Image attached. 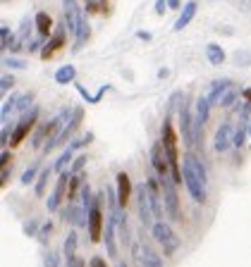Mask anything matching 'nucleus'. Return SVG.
Segmentation results:
<instances>
[{"mask_svg": "<svg viewBox=\"0 0 251 267\" xmlns=\"http://www.w3.org/2000/svg\"><path fill=\"white\" fill-rule=\"evenodd\" d=\"M182 174H184V186H187V191H189V196H192L196 203H206L208 177H206V167H203V162L199 160L194 153H187V155H184Z\"/></svg>", "mask_w": 251, "mask_h": 267, "instance_id": "nucleus-1", "label": "nucleus"}, {"mask_svg": "<svg viewBox=\"0 0 251 267\" xmlns=\"http://www.w3.org/2000/svg\"><path fill=\"white\" fill-rule=\"evenodd\" d=\"M151 234H153L155 243L163 248V253H165L167 258L180 251V246H182L180 236H177V234H175V229L170 227V224H165L163 220H155L153 227H151Z\"/></svg>", "mask_w": 251, "mask_h": 267, "instance_id": "nucleus-2", "label": "nucleus"}, {"mask_svg": "<svg viewBox=\"0 0 251 267\" xmlns=\"http://www.w3.org/2000/svg\"><path fill=\"white\" fill-rule=\"evenodd\" d=\"M31 107H34V93H12L10 98H5V103H2L0 120L5 124V122H10L12 115H24Z\"/></svg>", "mask_w": 251, "mask_h": 267, "instance_id": "nucleus-3", "label": "nucleus"}, {"mask_svg": "<svg viewBox=\"0 0 251 267\" xmlns=\"http://www.w3.org/2000/svg\"><path fill=\"white\" fill-rule=\"evenodd\" d=\"M82 120H84V107H74V112H72V117H70V122L62 127V132L57 134V138L55 141H48L46 146L41 148L43 153H50V150H55L57 146H62V143H67V141H72L74 138V132L79 129V124H82Z\"/></svg>", "mask_w": 251, "mask_h": 267, "instance_id": "nucleus-4", "label": "nucleus"}, {"mask_svg": "<svg viewBox=\"0 0 251 267\" xmlns=\"http://www.w3.org/2000/svg\"><path fill=\"white\" fill-rule=\"evenodd\" d=\"M160 186H163V198H165V213L167 217L172 220V222H177L182 217L180 213V196H177V184H175V179L165 174V177H160Z\"/></svg>", "mask_w": 251, "mask_h": 267, "instance_id": "nucleus-5", "label": "nucleus"}, {"mask_svg": "<svg viewBox=\"0 0 251 267\" xmlns=\"http://www.w3.org/2000/svg\"><path fill=\"white\" fill-rule=\"evenodd\" d=\"M137 191V208H139V220L144 227H153L155 215H153V203H151V191H149V184L144 181L134 188Z\"/></svg>", "mask_w": 251, "mask_h": 267, "instance_id": "nucleus-6", "label": "nucleus"}, {"mask_svg": "<svg viewBox=\"0 0 251 267\" xmlns=\"http://www.w3.org/2000/svg\"><path fill=\"white\" fill-rule=\"evenodd\" d=\"M39 115H41V110L34 105L31 110H27V112L19 117V122H17V127H14V132H12V138H10V146L17 148L24 138H27L29 134H31V129H34V124L39 122Z\"/></svg>", "mask_w": 251, "mask_h": 267, "instance_id": "nucleus-7", "label": "nucleus"}, {"mask_svg": "<svg viewBox=\"0 0 251 267\" xmlns=\"http://www.w3.org/2000/svg\"><path fill=\"white\" fill-rule=\"evenodd\" d=\"M180 134L184 146L187 148L194 146V112H192V105H189L187 98H184V103L180 107Z\"/></svg>", "mask_w": 251, "mask_h": 267, "instance_id": "nucleus-8", "label": "nucleus"}, {"mask_svg": "<svg viewBox=\"0 0 251 267\" xmlns=\"http://www.w3.org/2000/svg\"><path fill=\"white\" fill-rule=\"evenodd\" d=\"M230 146H235V129H232V124L225 120L220 127H218V132L213 136V150L215 153H227Z\"/></svg>", "mask_w": 251, "mask_h": 267, "instance_id": "nucleus-9", "label": "nucleus"}, {"mask_svg": "<svg viewBox=\"0 0 251 267\" xmlns=\"http://www.w3.org/2000/svg\"><path fill=\"white\" fill-rule=\"evenodd\" d=\"M62 14H65V27L70 29V34L74 36L84 19V12L79 10L77 0H62Z\"/></svg>", "mask_w": 251, "mask_h": 267, "instance_id": "nucleus-10", "label": "nucleus"}, {"mask_svg": "<svg viewBox=\"0 0 251 267\" xmlns=\"http://www.w3.org/2000/svg\"><path fill=\"white\" fill-rule=\"evenodd\" d=\"M67 186H70V172H62L60 177H57L55 188H53L50 198H48V203H46V208H48L50 213L60 210V203H62V198H65V196H67Z\"/></svg>", "mask_w": 251, "mask_h": 267, "instance_id": "nucleus-11", "label": "nucleus"}, {"mask_svg": "<svg viewBox=\"0 0 251 267\" xmlns=\"http://www.w3.org/2000/svg\"><path fill=\"white\" fill-rule=\"evenodd\" d=\"M65 43H67V27H57L55 34L46 41V45H43V50H41V57L43 60H50Z\"/></svg>", "mask_w": 251, "mask_h": 267, "instance_id": "nucleus-12", "label": "nucleus"}, {"mask_svg": "<svg viewBox=\"0 0 251 267\" xmlns=\"http://www.w3.org/2000/svg\"><path fill=\"white\" fill-rule=\"evenodd\" d=\"M151 165H153V170L158 172V177L170 174V162H167V153H165L163 141H155L153 146H151Z\"/></svg>", "mask_w": 251, "mask_h": 267, "instance_id": "nucleus-13", "label": "nucleus"}, {"mask_svg": "<svg viewBox=\"0 0 251 267\" xmlns=\"http://www.w3.org/2000/svg\"><path fill=\"white\" fill-rule=\"evenodd\" d=\"M62 217H65L70 224H74V227H89V213H86V208L72 203V200H70V205L62 210Z\"/></svg>", "mask_w": 251, "mask_h": 267, "instance_id": "nucleus-14", "label": "nucleus"}, {"mask_svg": "<svg viewBox=\"0 0 251 267\" xmlns=\"http://www.w3.org/2000/svg\"><path fill=\"white\" fill-rule=\"evenodd\" d=\"M196 10H199V2L196 0H189V2H184V7H182L180 17H177V22H175V31H182L184 27H189L192 24V19L196 17Z\"/></svg>", "mask_w": 251, "mask_h": 267, "instance_id": "nucleus-15", "label": "nucleus"}, {"mask_svg": "<svg viewBox=\"0 0 251 267\" xmlns=\"http://www.w3.org/2000/svg\"><path fill=\"white\" fill-rule=\"evenodd\" d=\"M115 234H117V227H115V220L108 217V224L103 229V243L108 248V258H115L117 255V241H115Z\"/></svg>", "mask_w": 251, "mask_h": 267, "instance_id": "nucleus-16", "label": "nucleus"}, {"mask_svg": "<svg viewBox=\"0 0 251 267\" xmlns=\"http://www.w3.org/2000/svg\"><path fill=\"white\" fill-rule=\"evenodd\" d=\"M117 200H120V205L122 208H127V200H129V196H132V181H129V177H127V172H117Z\"/></svg>", "mask_w": 251, "mask_h": 267, "instance_id": "nucleus-17", "label": "nucleus"}, {"mask_svg": "<svg viewBox=\"0 0 251 267\" xmlns=\"http://www.w3.org/2000/svg\"><path fill=\"white\" fill-rule=\"evenodd\" d=\"M230 86H232V81L230 79H215L213 81V84L208 86V93H206L210 98V103H213V105H220V98L225 95V91H227Z\"/></svg>", "mask_w": 251, "mask_h": 267, "instance_id": "nucleus-18", "label": "nucleus"}, {"mask_svg": "<svg viewBox=\"0 0 251 267\" xmlns=\"http://www.w3.org/2000/svg\"><path fill=\"white\" fill-rule=\"evenodd\" d=\"M139 267H163V258L155 253L149 243H141V260Z\"/></svg>", "mask_w": 251, "mask_h": 267, "instance_id": "nucleus-19", "label": "nucleus"}, {"mask_svg": "<svg viewBox=\"0 0 251 267\" xmlns=\"http://www.w3.org/2000/svg\"><path fill=\"white\" fill-rule=\"evenodd\" d=\"M91 39V27H89V17L84 14L82 24H79V29H77V34H74V45H72V50L74 53H79L84 45H86V41Z\"/></svg>", "mask_w": 251, "mask_h": 267, "instance_id": "nucleus-20", "label": "nucleus"}, {"mask_svg": "<svg viewBox=\"0 0 251 267\" xmlns=\"http://www.w3.org/2000/svg\"><path fill=\"white\" fill-rule=\"evenodd\" d=\"M34 22H36V31H39V36H50V29H53V19H50V14L48 12H36L34 17Z\"/></svg>", "mask_w": 251, "mask_h": 267, "instance_id": "nucleus-21", "label": "nucleus"}, {"mask_svg": "<svg viewBox=\"0 0 251 267\" xmlns=\"http://www.w3.org/2000/svg\"><path fill=\"white\" fill-rule=\"evenodd\" d=\"M72 160H74V150L67 146L65 150H62V155L53 162V172H57V174L67 172V170H70V165H72Z\"/></svg>", "mask_w": 251, "mask_h": 267, "instance_id": "nucleus-22", "label": "nucleus"}, {"mask_svg": "<svg viewBox=\"0 0 251 267\" xmlns=\"http://www.w3.org/2000/svg\"><path fill=\"white\" fill-rule=\"evenodd\" d=\"M206 57H208V62L210 65H223L225 62V50H223V45H218V43H208L206 45Z\"/></svg>", "mask_w": 251, "mask_h": 267, "instance_id": "nucleus-23", "label": "nucleus"}, {"mask_svg": "<svg viewBox=\"0 0 251 267\" xmlns=\"http://www.w3.org/2000/svg\"><path fill=\"white\" fill-rule=\"evenodd\" d=\"M74 77H77V69H74V65H62L55 72V84H60V86L72 84V81H74Z\"/></svg>", "mask_w": 251, "mask_h": 267, "instance_id": "nucleus-24", "label": "nucleus"}, {"mask_svg": "<svg viewBox=\"0 0 251 267\" xmlns=\"http://www.w3.org/2000/svg\"><path fill=\"white\" fill-rule=\"evenodd\" d=\"M239 95H242V91H239L237 86L232 84V86L225 91L223 98H220V107H225V110H232V107H235V103L239 100Z\"/></svg>", "mask_w": 251, "mask_h": 267, "instance_id": "nucleus-25", "label": "nucleus"}, {"mask_svg": "<svg viewBox=\"0 0 251 267\" xmlns=\"http://www.w3.org/2000/svg\"><path fill=\"white\" fill-rule=\"evenodd\" d=\"M247 136H249V122H239V127L235 129V148H244V143H247Z\"/></svg>", "mask_w": 251, "mask_h": 267, "instance_id": "nucleus-26", "label": "nucleus"}, {"mask_svg": "<svg viewBox=\"0 0 251 267\" xmlns=\"http://www.w3.org/2000/svg\"><path fill=\"white\" fill-rule=\"evenodd\" d=\"M50 172H53V167H46V170H41L39 179H36V186H34V193H36V196H43V193H46L48 179H50Z\"/></svg>", "mask_w": 251, "mask_h": 267, "instance_id": "nucleus-27", "label": "nucleus"}, {"mask_svg": "<svg viewBox=\"0 0 251 267\" xmlns=\"http://www.w3.org/2000/svg\"><path fill=\"white\" fill-rule=\"evenodd\" d=\"M77 241H79V236H77V231L72 229L70 234L65 236V246H62V251H65V258H72V255L77 253Z\"/></svg>", "mask_w": 251, "mask_h": 267, "instance_id": "nucleus-28", "label": "nucleus"}, {"mask_svg": "<svg viewBox=\"0 0 251 267\" xmlns=\"http://www.w3.org/2000/svg\"><path fill=\"white\" fill-rule=\"evenodd\" d=\"M86 14H96V12H108V2L105 0H84Z\"/></svg>", "mask_w": 251, "mask_h": 267, "instance_id": "nucleus-29", "label": "nucleus"}, {"mask_svg": "<svg viewBox=\"0 0 251 267\" xmlns=\"http://www.w3.org/2000/svg\"><path fill=\"white\" fill-rule=\"evenodd\" d=\"M12 41H14V34L10 31L7 24H2V29H0V48H2V50H10Z\"/></svg>", "mask_w": 251, "mask_h": 267, "instance_id": "nucleus-30", "label": "nucleus"}, {"mask_svg": "<svg viewBox=\"0 0 251 267\" xmlns=\"http://www.w3.org/2000/svg\"><path fill=\"white\" fill-rule=\"evenodd\" d=\"M91 141H94V132L84 134V136H79V138H72V141H70V148H72V150H74V153H77V150H79V148L89 146V143H91Z\"/></svg>", "mask_w": 251, "mask_h": 267, "instance_id": "nucleus-31", "label": "nucleus"}, {"mask_svg": "<svg viewBox=\"0 0 251 267\" xmlns=\"http://www.w3.org/2000/svg\"><path fill=\"white\" fill-rule=\"evenodd\" d=\"M86 160H89V155H77V158L72 160V165H70V170H67V172H70V174H84L82 170L86 167Z\"/></svg>", "mask_w": 251, "mask_h": 267, "instance_id": "nucleus-32", "label": "nucleus"}, {"mask_svg": "<svg viewBox=\"0 0 251 267\" xmlns=\"http://www.w3.org/2000/svg\"><path fill=\"white\" fill-rule=\"evenodd\" d=\"M43 267H60V253L57 251H46V255H43Z\"/></svg>", "mask_w": 251, "mask_h": 267, "instance_id": "nucleus-33", "label": "nucleus"}, {"mask_svg": "<svg viewBox=\"0 0 251 267\" xmlns=\"http://www.w3.org/2000/svg\"><path fill=\"white\" fill-rule=\"evenodd\" d=\"M12 86H14V77H12V74H2V77H0V93H2V95L10 93V89H12Z\"/></svg>", "mask_w": 251, "mask_h": 267, "instance_id": "nucleus-34", "label": "nucleus"}, {"mask_svg": "<svg viewBox=\"0 0 251 267\" xmlns=\"http://www.w3.org/2000/svg\"><path fill=\"white\" fill-rule=\"evenodd\" d=\"M36 174H39V165H31V167H27V172L22 174V184L29 186V184L36 179Z\"/></svg>", "mask_w": 251, "mask_h": 267, "instance_id": "nucleus-35", "label": "nucleus"}, {"mask_svg": "<svg viewBox=\"0 0 251 267\" xmlns=\"http://www.w3.org/2000/svg\"><path fill=\"white\" fill-rule=\"evenodd\" d=\"M2 65L12 67V69H27V62L19 60V57H2Z\"/></svg>", "mask_w": 251, "mask_h": 267, "instance_id": "nucleus-36", "label": "nucleus"}, {"mask_svg": "<svg viewBox=\"0 0 251 267\" xmlns=\"http://www.w3.org/2000/svg\"><path fill=\"white\" fill-rule=\"evenodd\" d=\"M46 36H39V39H31L29 41V45H27V50L29 53H36V50H43V45H46Z\"/></svg>", "mask_w": 251, "mask_h": 267, "instance_id": "nucleus-37", "label": "nucleus"}, {"mask_svg": "<svg viewBox=\"0 0 251 267\" xmlns=\"http://www.w3.org/2000/svg\"><path fill=\"white\" fill-rule=\"evenodd\" d=\"M50 231H53V222H46V224H41V229H39V236H36V239L41 241V243H46L48 236H50Z\"/></svg>", "mask_w": 251, "mask_h": 267, "instance_id": "nucleus-38", "label": "nucleus"}, {"mask_svg": "<svg viewBox=\"0 0 251 267\" xmlns=\"http://www.w3.org/2000/svg\"><path fill=\"white\" fill-rule=\"evenodd\" d=\"M77 91L82 93V98L86 100V103H91V105H96V103H98V95H91V93H89V91H86V89L82 86V84H77Z\"/></svg>", "mask_w": 251, "mask_h": 267, "instance_id": "nucleus-39", "label": "nucleus"}, {"mask_svg": "<svg viewBox=\"0 0 251 267\" xmlns=\"http://www.w3.org/2000/svg\"><path fill=\"white\" fill-rule=\"evenodd\" d=\"M24 234H27V236H39V222H34V220L27 222V224H24Z\"/></svg>", "mask_w": 251, "mask_h": 267, "instance_id": "nucleus-40", "label": "nucleus"}, {"mask_svg": "<svg viewBox=\"0 0 251 267\" xmlns=\"http://www.w3.org/2000/svg\"><path fill=\"white\" fill-rule=\"evenodd\" d=\"M65 267H86V263H84V258H79V255L74 253L72 258H67V263H65Z\"/></svg>", "mask_w": 251, "mask_h": 267, "instance_id": "nucleus-41", "label": "nucleus"}, {"mask_svg": "<svg viewBox=\"0 0 251 267\" xmlns=\"http://www.w3.org/2000/svg\"><path fill=\"white\" fill-rule=\"evenodd\" d=\"M167 7H170V2H167V0H155V14H165V10Z\"/></svg>", "mask_w": 251, "mask_h": 267, "instance_id": "nucleus-42", "label": "nucleus"}, {"mask_svg": "<svg viewBox=\"0 0 251 267\" xmlns=\"http://www.w3.org/2000/svg\"><path fill=\"white\" fill-rule=\"evenodd\" d=\"M89 267H108V263H105L100 255H96V258H91V260H89Z\"/></svg>", "mask_w": 251, "mask_h": 267, "instance_id": "nucleus-43", "label": "nucleus"}, {"mask_svg": "<svg viewBox=\"0 0 251 267\" xmlns=\"http://www.w3.org/2000/svg\"><path fill=\"white\" fill-rule=\"evenodd\" d=\"M137 39H139V41H146V43H149V41L153 39V34H151V31H144V29H141V31H137Z\"/></svg>", "mask_w": 251, "mask_h": 267, "instance_id": "nucleus-44", "label": "nucleus"}, {"mask_svg": "<svg viewBox=\"0 0 251 267\" xmlns=\"http://www.w3.org/2000/svg\"><path fill=\"white\" fill-rule=\"evenodd\" d=\"M7 179H10V165H5V167H2V174H0V181H2V186L7 184Z\"/></svg>", "mask_w": 251, "mask_h": 267, "instance_id": "nucleus-45", "label": "nucleus"}, {"mask_svg": "<svg viewBox=\"0 0 251 267\" xmlns=\"http://www.w3.org/2000/svg\"><path fill=\"white\" fill-rule=\"evenodd\" d=\"M10 158H12V155H10V150H7V148H2V155H0V162H2V167H5V165H10Z\"/></svg>", "mask_w": 251, "mask_h": 267, "instance_id": "nucleus-46", "label": "nucleus"}, {"mask_svg": "<svg viewBox=\"0 0 251 267\" xmlns=\"http://www.w3.org/2000/svg\"><path fill=\"white\" fill-rule=\"evenodd\" d=\"M239 7H242L244 12H251V0H239Z\"/></svg>", "mask_w": 251, "mask_h": 267, "instance_id": "nucleus-47", "label": "nucleus"}, {"mask_svg": "<svg viewBox=\"0 0 251 267\" xmlns=\"http://www.w3.org/2000/svg\"><path fill=\"white\" fill-rule=\"evenodd\" d=\"M170 2V10H180L182 7V0H167Z\"/></svg>", "mask_w": 251, "mask_h": 267, "instance_id": "nucleus-48", "label": "nucleus"}, {"mask_svg": "<svg viewBox=\"0 0 251 267\" xmlns=\"http://www.w3.org/2000/svg\"><path fill=\"white\" fill-rule=\"evenodd\" d=\"M167 74H170V72H167V67H163V69H158V79H165Z\"/></svg>", "mask_w": 251, "mask_h": 267, "instance_id": "nucleus-49", "label": "nucleus"}, {"mask_svg": "<svg viewBox=\"0 0 251 267\" xmlns=\"http://www.w3.org/2000/svg\"><path fill=\"white\" fill-rule=\"evenodd\" d=\"M242 95H244V100H249V103H251V89H247V91H242Z\"/></svg>", "mask_w": 251, "mask_h": 267, "instance_id": "nucleus-50", "label": "nucleus"}, {"mask_svg": "<svg viewBox=\"0 0 251 267\" xmlns=\"http://www.w3.org/2000/svg\"><path fill=\"white\" fill-rule=\"evenodd\" d=\"M115 267H127V263H117V265H115Z\"/></svg>", "mask_w": 251, "mask_h": 267, "instance_id": "nucleus-51", "label": "nucleus"}, {"mask_svg": "<svg viewBox=\"0 0 251 267\" xmlns=\"http://www.w3.org/2000/svg\"><path fill=\"white\" fill-rule=\"evenodd\" d=\"M249 141H251V122H249Z\"/></svg>", "mask_w": 251, "mask_h": 267, "instance_id": "nucleus-52", "label": "nucleus"}, {"mask_svg": "<svg viewBox=\"0 0 251 267\" xmlns=\"http://www.w3.org/2000/svg\"><path fill=\"white\" fill-rule=\"evenodd\" d=\"M2 2H7V0H2Z\"/></svg>", "mask_w": 251, "mask_h": 267, "instance_id": "nucleus-53", "label": "nucleus"}]
</instances>
